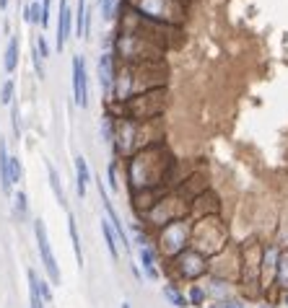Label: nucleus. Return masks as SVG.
Here are the masks:
<instances>
[{"label":"nucleus","mask_w":288,"mask_h":308,"mask_svg":"<svg viewBox=\"0 0 288 308\" xmlns=\"http://www.w3.org/2000/svg\"><path fill=\"white\" fill-rule=\"evenodd\" d=\"M127 11H132L140 18H148L153 24H161L166 29H176L185 18V3L182 0H125Z\"/></svg>","instance_id":"1"},{"label":"nucleus","mask_w":288,"mask_h":308,"mask_svg":"<svg viewBox=\"0 0 288 308\" xmlns=\"http://www.w3.org/2000/svg\"><path fill=\"white\" fill-rule=\"evenodd\" d=\"M164 88H153V91H143L138 96H132L127 101H122L125 109V119H151V117H159L161 109H164Z\"/></svg>","instance_id":"2"},{"label":"nucleus","mask_w":288,"mask_h":308,"mask_svg":"<svg viewBox=\"0 0 288 308\" xmlns=\"http://www.w3.org/2000/svg\"><path fill=\"white\" fill-rule=\"evenodd\" d=\"M34 236H37V246H39V256H42V264L47 270V277L52 285H60V267H57V259L52 254V246H50V238H47V228H44L42 220H34Z\"/></svg>","instance_id":"3"},{"label":"nucleus","mask_w":288,"mask_h":308,"mask_svg":"<svg viewBox=\"0 0 288 308\" xmlns=\"http://www.w3.org/2000/svg\"><path fill=\"white\" fill-rule=\"evenodd\" d=\"M73 99L78 106H88V78H86V62L81 55L73 57Z\"/></svg>","instance_id":"4"},{"label":"nucleus","mask_w":288,"mask_h":308,"mask_svg":"<svg viewBox=\"0 0 288 308\" xmlns=\"http://www.w3.org/2000/svg\"><path fill=\"white\" fill-rule=\"evenodd\" d=\"M99 194H101V202H104V210H106V220L112 223V228H115V233H117V238H120L122 249H125V251H130V249H132V241L127 238V231H125V226H122V220H120L117 210L112 207V202H109V197H106V189H104L101 179H99Z\"/></svg>","instance_id":"5"},{"label":"nucleus","mask_w":288,"mask_h":308,"mask_svg":"<svg viewBox=\"0 0 288 308\" xmlns=\"http://www.w3.org/2000/svg\"><path fill=\"white\" fill-rule=\"evenodd\" d=\"M115 57L112 55H101L99 57V83H101V88H104V94L109 96L112 94V88H115Z\"/></svg>","instance_id":"6"},{"label":"nucleus","mask_w":288,"mask_h":308,"mask_svg":"<svg viewBox=\"0 0 288 308\" xmlns=\"http://www.w3.org/2000/svg\"><path fill=\"white\" fill-rule=\"evenodd\" d=\"M138 259H140V267H143V275L148 280H159V264H156V251L151 249V244H138Z\"/></svg>","instance_id":"7"},{"label":"nucleus","mask_w":288,"mask_h":308,"mask_svg":"<svg viewBox=\"0 0 288 308\" xmlns=\"http://www.w3.org/2000/svg\"><path fill=\"white\" fill-rule=\"evenodd\" d=\"M70 24H73V13L68 0H60V21H57V50L65 47V41L70 36Z\"/></svg>","instance_id":"8"},{"label":"nucleus","mask_w":288,"mask_h":308,"mask_svg":"<svg viewBox=\"0 0 288 308\" xmlns=\"http://www.w3.org/2000/svg\"><path fill=\"white\" fill-rule=\"evenodd\" d=\"M88 182H91V171H88V163H86L83 156H76V192H78L81 200L86 197Z\"/></svg>","instance_id":"9"},{"label":"nucleus","mask_w":288,"mask_h":308,"mask_svg":"<svg viewBox=\"0 0 288 308\" xmlns=\"http://www.w3.org/2000/svg\"><path fill=\"white\" fill-rule=\"evenodd\" d=\"M76 31L78 36H88V31H91V11H88L86 0H78V11H76Z\"/></svg>","instance_id":"10"},{"label":"nucleus","mask_w":288,"mask_h":308,"mask_svg":"<svg viewBox=\"0 0 288 308\" xmlns=\"http://www.w3.org/2000/svg\"><path fill=\"white\" fill-rule=\"evenodd\" d=\"M101 233H104V241H106L109 256H112V261H117L120 259V238H117V233H115L109 220H101Z\"/></svg>","instance_id":"11"},{"label":"nucleus","mask_w":288,"mask_h":308,"mask_svg":"<svg viewBox=\"0 0 288 308\" xmlns=\"http://www.w3.org/2000/svg\"><path fill=\"white\" fill-rule=\"evenodd\" d=\"M161 293H164V298H166L174 308H190L187 295H185L179 288H176V285H171V282H169V285H164V290H161Z\"/></svg>","instance_id":"12"},{"label":"nucleus","mask_w":288,"mask_h":308,"mask_svg":"<svg viewBox=\"0 0 288 308\" xmlns=\"http://www.w3.org/2000/svg\"><path fill=\"white\" fill-rule=\"evenodd\" d=\"M68 233H70V244L76 251V261H78V267H83V249H81V236H78V226H76L73 212H68Z\"/></svg>","instance_id":"13"},{"label":"nucleus","mask_w":288,"mask_h":308,"mask_svg":"<svg viewBox=\"0 0 288 308\" xmlns=\"http://www.w3.org/2000/svg\"><path fill=\"white\" fill-rule=\"evenodd\" d=\"M0 187H3L6 194L13 192V187L8 184V150H6V143L0 140Z\"/></svg>","instance_id":"14"},{"label":"nucleus","mask_w":288,"mask_h":308,"mask_svg":"<svg viewBox=\"0 0 288 308\" xmlns=\"http://www.w3.org/2000/svg\"><path fill=\"white\" fill-rule=\"evenodd\" d=\"M3 65H6V70H8V73H13V70H16V65H18V36H11V39H8Z\"/></svg>","instance_id":"15"},{"label":"nucleus","mask_w":288,"mask_h":308,"mask_svg":"<svg viewBox=\"0 0 288 308\" xmlns=\"http://www.w3.org/2000/svg\"><path fill=\"white\" fill-rule=\"evenodd\" d=\"M13 215L18 220H26L29 217V197L24 192H18L16 194V200H13Z\"/></svg>","instance_id":"16"},{"label":"nucleus","mask_w":288,"mask_h":308,"mask_svg":"<svg viewBox=\"0 0 288 308\" xmlns=\"http://www.w3.org/2000/svg\"><path fill=\"white\" fill-rule=\"evenodd\" d=\"M275 282L288 288V251H283L278 256V272H275Z\"/></svg>","instance_id":"17"},{"label":"nucleus","mask_w":288,"mask_h":308,"mask_svg":"<svg viewBox=\"0 0 288 308\" xmlns=\"http://www.w3.org/2000/svg\"><path fill=\"white\" fill-rule=\"evenodd\" d=\"M47 173H50V184H52V192L57 197V202L65 207V192H62V184H60V176H57L55 166H47Z\"/></svg>","instance_id":"18"},{"label":"nucleus","mask_w":288,"mask_h":308,"mask_svg":"<svg viewBox=\"0 0 288 308\" xmlns=\"http://www.w3.org/2000/svg\"><path fill=\"white\" fill-rule=\"evenodd\" d=\"M205 298H208V290H203L200 285H192V288H190V295H187L190 305L200 308V305H205Z\"/></svg>","instance_id":"19"},{"label":"nucleus","mask_w":288,"mask_h":308,"mask_svg":"<svg viewBox=\"0 0 288 308\" xmlns=\"http://www.w3.org/2000/svg\"><path fill=\"white\" fill-rule=\"evenodd\" d=\"M18 182H21V163L16 156H8V184L16 187Z\"/></svg>","instance_id":"20"},{"label":"nucleus","mask_w":288,"mask_h":308,"mask_svg":"<svg viewBox=\"0 0 288 308\" xmlns=\"http://www.w3.org/2000/svg\"><path fill=\"white\" fill-rule=\"evenodd\" d=\"M120 6H122V0H101V13H104V18L112 21L120 13Z\"/></svg>","instance_id":"21"},{"label":"nucleus","mask_w":288,"mask_h":308,"mask_svg":"<svg viewBox=\"0 0 288 308\" xmlns=\"http://www.w3.org/2000/svg\"><path fill=\"white\" fill-rule=\"evenodd\" d=\"M24 21L26 24H42V3H31L24 11Z\"/></svg>","instance_id":"22"},{"label":"nucleus","mask_w":288,"mask_h":308,"mask_svg":"<svg viewBox=\"0 0 288 308\" xmlns=\"http://www.w3.org/2000/svg\"><path fill=\"white\" fill-rule=\"evenodd\" d=\"M0 101H3L6 106L13 101V80H6V83H3V91H0Z\"/></svg>","instance_id":"23"},{"label":"nucleus","mask_w":288,"mask_h":308,"mask_svg":"<svg viewBox=\"0 0 288 308\" xmlns=\"http://www.w3.org/2000/svg\"><path fill=\"white\" fill-rule=\"evenodd\" d=\"M39 295H42V300H44V303H52V290H50V282H47V280H42V277H39Z\"/></svg>","instance_id":"24"},{"label":"nucleus","mask_w":288,"mask_h":308,"mask_svg":"<svg viewBox=\"0 0 288 308\" xmlns=\"http://www.w3.org/2000/svg\"><path fill=\"white\" fill-rule=\"evenodd\" d=\"M37 50H39V57H50V47H47V39L44 36L37 39Z\"/></svg>","instance_id":"25"},{"label":"nucleus","mask_w":288,"mask_h":308,"mask_svg":"<svg viewBox=\"0 0 288 308\" xmlns=\"http://www.w3.org/2000/svg\"><path fill=\"white\" fill-rule=\"evenodd\" d=\"M109 187H112V189L120 187V184H117V166H115V163H109Z\"/></svg>","instance_id":"26"},{"label":"nucleus","mask_w":288,"mask_h":308,"mask_svg":"<svg viewBox=\"0 0 288 308\" xmlns=\"http://www.w3.org/2000/svg\"><path fill=\"white\" fill-rule=\"evenodd\" d=\"M221 308H244V303H241V300H226V303H221Z\"/></svg>","instance_id":"27"},{"label":"nucleus","mask_w":288,"mask_h":308,"mask_svg":"<svg viewBox=\"0 0 288 308\" xmlns=\"http://www.w3.org/2000/svg\"><path fill=\"white\" fill-rule=\"evenodd\" d=\"M8 8V0H0V11H6Z\"/></svg>","instance_id":"28"},{"label":"nucleus","mask_w":288,"mask_h":308,"mask_svg":"<svg viewBox=\"0 0 288 308\" xmlns=\"http://www.w3.org/2000/svg\"><path fill=\"white\" fill-rule=\"evenodd\" d=\"M200 308H221V305H200Z\"/></svg>","instance_id":"29"},{"label":"nucleus","mask_w":288,"mask_h":308,"mask_svg":"<svg viewBox=\"0 0 288 308\" xmlns=\"http://www.w3.org/2000/svg\"><path fill=\"white\" fill-rule=\"evenodd\" d=\"M122 308H130V303H122Z\"/></svg>","instance_id":"30"},{"label":"nucleus","mask_w":288,"mask_h":308,"mask_svg":"<svg viewBox=\"0 0 288 308\" xmlns=\"http://www.w3.org/2000/svg\"><path fill=\"white\" fill-rule=\"evenodd\" d=\"M285 303H288V295H285Z\"/></svg>","instance_id":"31"},{"label":"nucleus","mask_w":288,"mask_h":308,"mask_svg":"<svg viewBox=\"0 0 288 308\" xmlns=\"http://www.w3.org/2000/svg\"><path fill=\"white\" fill-rule=\"evenodd\" d=\"M34 3H39V0H34Z\"/></svg>","instance_id":"32"}]
</instances>
